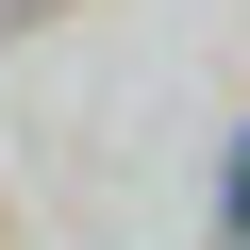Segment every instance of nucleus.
Instances as JSON below:
<instances>
[{"label": "nucleus", "instance_id": "obj_1", "mask_svg": "<svg viewBox=\"0 0 250 250\" xmlns=\"http://www.w3.org/2000/svg\"><path fill=\"white\" fill-rule=\"evenodd\" d=\"M233 233H250V134H233Z\"/></svg>", "mask_w": 250, "mask_h": 250}]
</instances>
